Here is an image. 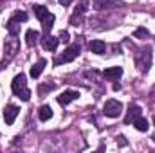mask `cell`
Wrapping results in <instances>:
<instances>
[{
	"label": "cell",
	"mask_w": 155,
	"mask_h": 153,
	"mask_svg": "<svg viewBox=\"0 0 155 153\" xmlns=\"http://www.w3.org/2000/svg\"><path fill=\"white\" fill-rule=\"evenodd\" d=\"M18 52H20V41H18L16 36H11L9 34V38L5 40V45H4V60L0 63V69H5Z\"/></svg>",
	"instance_id": "cell-1"
},
{
	"label": "cell",
	"mask_w": 155,
	"mask_h": 153,
	"mask_svg": "<svg viewBox=\"0 0 155 153\" xmlns=\"http://www.w3.org/2000/svg\"><path fill=\"white\" fill-rule=\"evenodd\" d=\"M11 90L22 101H29L31 99V90L27 88V77H25V74H22V72L18 76H15L13 83H11Z\"/></svg>",
	"instance_id": "cell-2"
},
{
	"label": "cell",
	"mask_w": 155,
	"mask_h": 153,
	"mask_svg": "<svg viewBox=\"0 0 155 153\" xmlns=\"http://www.w3.org/2000/svg\"><path fill=\"white\" fill-rule=\"evenodd\" d=\"M135 65L139 67V70L143 74L150 70V67H152V49L150 47H141L135 52Z\"/></svg>",
	"instance_id": "cell-3"
},
{
	"label": "cell",
	"mask_w": 155,
	"mask_h": 153,
	"mask_svg": "<svg viewBox=\"0 0 155 153\" xmlns=\"http://www.w3.org/2000/svg\"><path fill=\"white\" fill-rule=\"evenodd\" d=\"M79 52H81V47H79L78 43L67 47V49L63 50V54H60V56L54 60V65H61V63H71V61H74L78 56H79Z\"/></svg>",
	"instance_id": "cell-4"
},
{
	"label": "cell",
	"mask_w": 155,
	"mask_h": 153,
	"mask_svg": "<svg viewBox=\"0 0 155 153\" xmlns=\"http://www.w3.org/2000/svg\"><path fill=\"white\" fill-rule=\"evenodd\" d=\"M121 112H123V105L117 99H108L105 103V106H103V114L107 115V117H112V119L119 117Z\"/></svg>",
	"instance_id": "cell-5"
},
{
	"label": "cell",
	"mask_w": 155,
	"mask_h": 153,
	"mask_svg": "<svg viewBox=\"0 0 155 153\" xmlns=\"http://www.w3.org/2000/svg\"><path fill=\"white\" fill-rule=\"evenodd\" d=\"M124 2L123 0H94L92 7L97 11H105V9H116V7H123Z\"/></svg>",
	"instance_id": "cell-6"
},
{
	"label": "cell",
	"mask_w": 155,
	"mask_h": 153,
	"mask_svg": "<svg viewBox=\"0 0 155 153\" xmlns=\"http://www.w3.org/2000/svg\"><path fill=\"white\" fill-rule=\"evenodd\" d=\"M78 97H79V92H78V90H65L61 96H58V103H60L61 106H67L69 103L76 101Z\"/></svg>",
	"instance_id": "cell-7"
},
{
	"label": "cell",
	"mask_w": 155,
	"mask_h": 153,
	"mask_svg": "<svg viewBox=\"0 0 155 153\" xmlns=\"http://www.w3.org/2000/svg\"><path fill=\"white\" fill-rule=\"evenodd\" d=\"M20 114V108L18 106H15V105H7L5 106V110H4V119H5V124H13L15 122V119H16V115Z\"/></svg>",
	"instance_id": "cell-8"
},
{
	"label": "cell",
	"mask_w": 155,
	"mask_h": 153,
	"mask_svg": "<svg viewBox=\"0 0 155 153\" xmlns=\"http://www.w3.org/2000/svg\"><path fill=\"white\" fill-rule=\"evenodd\" d=\"M58 43H60V38L51 36V34H45V38L41 40L43 49H45V50H51V52H54V50L58 49Z\"/></svg>",
	"instance_id": "cell-9"
},
{
	"label": "cell",
	"mask_w": 155,
	"mask_h": 153,
	"mask_svg": "<svg viewBox=\"0 0 155 153\" xmlns=\"http://www.w3.org/2000/svg\"><path fill=\"white\" fill-rule=\"evenodd\" d=\"M141 114H143L141 106H139V105H135V103H132V105H130V108H128V115L124 117V124H132V122H134V119H135V117H139Z\"/></svg>",
	"instance_id": "cell-10"
},
{
	"label": "cell",
	"mask_w": 155,
	"mask_h": 153,
	"mask_svg": "<svg viewBox=\"0 0 155 153\" xmlns=\"http://www.w3.org/2000/svg\"><path fill=\"white\" fill-rule=\"evenodd\" d=\"M88 49L94 52V54H105L107 52V43L103 41V40H92L90 43H88Z\"/></svg>",
	"instance_id": "cell-11"
},
{
	"label": "cell",
	"mask_w": 155,
	"mask_h": 153,
	"mask_svg": "<svg viewBox=\"0 0 155 153\" xmlns=\"http://www.w3.org/2000/svg\"><path fill=\"white\" fill-rule=\"evenodd\" d=\"M103 76L108 81H117L119 77L123 76V67H110V69H107L103 72Z\"/></svg>",
	"instance_id": "cell-12"
},
{
	"label": "cell",
	"mask_w": 155,
	"mask_h": 153,
	"mask_svg": "<svg viewBox=\"0 0 155 153\" xmlns=\"http://www.w3.org/2000/svg\"><path fill=\"white\" fill-rule=\"evenodd\" d=\"M5 29H7V33H9L11 36H18V34H20V22L11 16V18L7 20V24H5Z\"/></svg>",
	"instance_id": "cell-13"
},
{
	"label": "cell",
	"mask_w": 155,
	"mask_h": 153,
	"mask_svg": "<svg viewBox=\"0 0 155 153\" xmlns=\"http://www.w3.org/2000/svg\"><path fill=\"white\" fill-rule=\"evenodd\" d=\"M54 15L52 13H49L43 20H41V29H43V33L45 34H51V31H52V27H54Z\"/></svg>",
	"instance_id": "cell-14"
},
{
	"label": "cell",
	"mask_w": 155,
	"mask_h": 153,
	"mask_svg": "<svg viewBox=\"0 0 155 153\" xmlns=\"http://www.w3.org/2000/svg\"><path fill=\"white\" fill-rule=\"evenodd\" d=\"M45 65H47V61H45L43 58H41V60H38V63H35V65L31 67V72H29V74H31V77H35V79H36V77H40V74H41V72H43V69H45Z\"/></svg>",
	"instance_id": "cell-15"
},
{
	"label": "cell",
	"mask_w": 155,
	"mask_h": 153,
	"mask_svg": "<svg viewBox=\"0 0 155 153\" xmlns=\"http://www.w3.org/2000/svg\"><path fill=\"white\" fill-rule=\"evenodd\" d=\"M38 40H40V33H38V31L29 29V31L25 33V43H27L29 47H35V45L38 43Z\"/></svg>",
	"instance_id": "cell-16"
},
{
	"label": "cell",
	"mask_w": 155,
	"mask_h": 153,
	"mask_svg": "<svg viewBox=\"0 0 155 153\" xmlns=\"http://www.w3.org/2000/svg\"><path fill=\"white\" fill-rule=\"evenodd\" d=\"M134 126H135V130H139V132H148V128H150V124H148V121L144 119V117H135L134 119V122H132Z\"/></svg>",
	"instance_id": "cell-17"
},
{
	"label": "cell",
	"mask_w": 155,
	"mask_h": 153,
	"mask_svg": "<svg viewBox=\"0 0 155 153\" xmlns=\"http://www.w3.org/2000/svg\"><path fill=\"white\" fill-rule=\"evenodd\" d=\"M38 117H40V121H49V119L52 117V108H51L49 105H43V106H40Z\"/></svg>",
	"instance_id": "cell-18"
},
{
	"label": "cell",
	"mask_w": 155,
	"mask_h": 153,
	"mask_svg": "<svg viewBox=\"0 0 155 153\" xmlns=\"http://www.w3.org/2000/svg\"><path fill=\"white\" fill-rule=\"evenodd\" d=\"M33 11H35V16L38 18L40 22H41V20L49 15V9H47L45 5H35V7H33Z\"/></svg>",
	"instance_id": "cell-19"
},
{
	"label": "cell",
	"mask_w": 155,
	"mask_h": 153,
	"mask_svg": "<svg viewBox=\"0 0 155 153\" xmlns=\"http://www.w3.org/2000/svg\"><path fill=\"white\" fill-rule=\"evenodd\" d=\"M134 38H141V40L150 38V31H148L146 27H137L135 33H134Z\"/></svg>",
	"instance_id": "cell-20"
},
{
	"label": "cell",
	"mask_w": 155,
	"mask_h": 153,
	"mask_svg": "<svg viewBox=\"0 0 155 153\" xmlns=\"http://www.w3.org/2000/svg\"><path fill=\"white\" fill-rule=\"evenodd\" d=\"M81 24H83V15H81V13H74V15L71 16V25L78 27V25H81Z\"/></svg>",
	"instance_id": "cell-21"
},
{
	"label": "cell",
	"mask_w": 155,
	"mask_h": 153,
	"mask_svg": "<svg viewBox=\"0 0 155 153\" xmlns=\"http://www.w3.org/2000/svg\"><path fill=\"white\" fill-rule=\"evenodd\" d=\"M87 7H88V2H87V0H81V2L76 5V11H74V13H81V15H85Z\"/></svg>",
	"instance_id": "cell-22"
},
{
	"label": "cell",
	"mask_w": 155,
	"mask_h": 153,
	"mask_svg": "<svg viewBox=\"0 0 155 153\" xmlns=\"http://www.w3.org/2000/svg\"><path fill=\"white\" fill-rule=\"evenodd\" d=\"M13 18H16L18 22H25V20H27V13H24V11H16V13L13 15Z\"/></svg>",
	"instance_id": "cell-23"
},
{
	"label": "cell",
	"mask_w": 155,
	"mask_h": 153,
	"mask_svg": "<svg viewBox=\"0 0 155 153\" xmlns=\"http://www.w3.org/2000/svg\"><path fill=\"white\" fill-rule=\"evenodd\" d=\"M52 88H54V85H43V86H40L38 88V94L40 96H43L47 90H52Z\"/></svg>",
	"instance_id": "cell-24"
},
{
	"label": "cell",
	"mask_w": 155,
	"mask_h": 153,
	"mask_svg": "<svg viewBox=\"0 0 155 153\" xmlns=\"http://www.w3.org/2000/svg\"><path fill=\"white\" fill-rule=\"evenodd\" d=\"M58 38H60V41H63V43H67V41H69V33H67V31H61Z\"/></svg>",
	"instance_id": "cell-25"
},
{
	"label": "cell",
	"mask_w": 155,
	"mask_h": 153,
	"mask_svg": "<svg viewBox=\"0 0 155 153\" xmlns=\"http://www.w3.org/2000/svg\"><path fill=\"white\" fill-rule=\"evenodd\" d=\"M58 2H60L61 5H65V7H67V5H71V2H72V0H58Z\"/></svg>",
	"instance_id": "cell-26"
},
{
	"label": "cell",
	"mask_w": 155,
	"mask_h": 153,
	"mask_svg": "<svg viewBox=\"0 0 155 153\" xmlns=\"http://www.w3.org/2000/svg\"><path fill=\"white\" fill-rule=\"evenodd\" d=\"M117 139H119V141H117V142H119V146H121V144H123V146L126 144V141H124V137H123V135H121V137H117Z\"/></svg>",
	"instance_id": "cell-27"
},
{
	"label": "cell",
	"mask_w": 155,
	"mask_h": 153,
	"mask_svg": "<svg viewBox=\"0 0 155 153\" xmlns=\"http://www.w3.org/2000/svg\"><path fill=\"white\" fill-rule=\"evenodd\" d=\"M153 124H155V117H153Z\"/></svg>",
	"instance_id": "cell-28"
},
{
	"label": "cell",
	"mask_w": 155,
	"mask_h": 153,
	"mask_svg": "<svg viewBox=\"0 0 155 153\" xmlns=\"http://www.w3.org/2000/svg\"><path fill=\"white\" fill-rule=\"evenodd\" d=\"M153 15H155V11H153Z\"/></svg>",
	"instance_id": "cell-29"
}]
</instances>
